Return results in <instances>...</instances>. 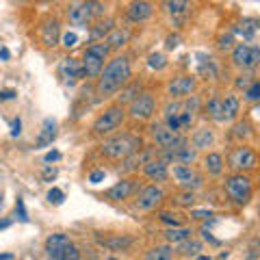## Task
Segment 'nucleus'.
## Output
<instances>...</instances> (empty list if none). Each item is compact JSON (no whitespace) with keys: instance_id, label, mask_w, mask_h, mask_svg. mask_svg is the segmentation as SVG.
I'll use <instances>...</instances> for the list:
<instances>
[{"instance_id":"864d4df0","label":"nucleus","mask_w":260,"mask_h":260,"mask_svg":"<svg viewBox=\"0 0 260 260\" xmlns=\"http://www.w3.org/2000/svg\"><path fill=\"white\" fill-rule=\"evenodd\" d=\"M251 83H249V76H239V80H237V87H249Z\"/></svg>"},{"instance_id":"13d9d810","label":"nucleus","mask_w":260,"mask_h":260,"mask_svg":"<svg viewBox=\"0 0 260 260\" xmlns=\"http://www.w3.org/2000/svg\"><path fill=\"white\" fill-rule=\"evenodd\" d=\"M11 225V219H3V221H0V230H5V228H9Z\"/></svg>"},{"instance_id":"3c124183","label":"nucleus","mask_w":260,"mask_h":260,"mask_svg":"<svg viewBox=\"0 0 260 260\" xmlns=\"http://www.w3.org/2000/svg\"><path fill=\"white\" fill-rule=\"evenodd\" d=\"M59 158H61V154L56 152V150H52V152H48V154H46V158H44V160H46V162H52V160H59Z\"/></svg>"},{"instance_id":"f8f14e48","label":"nucleus","mask_w":260,"mask_h":260,"mask_svg":"<svg viewBox=\"0 0 260 260\" xmlns=\"http://www.w3.org/2000/svg\"><path fill=\"white\" fill-rule=\"evenodd\" d=\"M162 198H165V193H162L158 186H145V189L139 193V200H137V206H139L141 210H152L156 208Z\"/></svg>"},{"instance_id":"393cba45","label":"nucleus","mask_w":260,"mask_h":260,"mask_svg":"<svg viewBox=\"0 0 260 260\" xmlns=\"http://www.w3.org/2000/svg\"><path fill=\"white\" fill-rule=\"evenodd\" d=\"M239 115V98L237 95H228L223 100V117L225 119H234Z\"/></svg>"},{"instance_id":"b1692460","label":"nucleus","mask_w":260,"mask_h":260,"mask_svg":"<svg viewBox=\"0 0 260 260\" xmlns=\"http://www.w3.org/2000/svg\"><path fill=\"white\" fill-rule=\"evenodd\" d=\"M191 230L189 228H172V230L165 232V239L169 243H182V241H189L191 239Z\"/></svg>"},{"instance_id":"09e8293b","label":"nucleus","mask_w":260,"mask_h":260,"mask_svg":"<svg viewBox=\"0 0 260 260\" xmlns=\"http://www.w3.org/2000/svg\"><path fill=\"white\" fill-rule=\"evenodd\" d=\"M15 95H18V93H15L13 89H5V91H0V102H3V100H13Z\"/></svg>"},{"instance_id":"603ef678","label":"nucleus","mask_w":260,"mask_h":260,"mask_svg":"<svg viewBox=\"0 0 260 260\" xmlns=\"http://www.w3.org/2000/svg\"><path fill=\"white\" fill-rule=\"evenodd\" d=\"M202 237H204V241H210V243H213V245H217V243H219V241L213 237V234H210V232L206 230V228H204V230H202Z\"/></svg>"},{"instance_id":"de8ad7c7","label":"nucleus","mask_w":260,"mask_h":260,"mask_svg":"<svg viewBox=\"0 0 260 260\" xmlns=\"http://www.w3.org/2000/svg\"><path fill=\"white\" fill-rule=\"evenodd\" d=\"M54 178H56V169H54V167H46V169H44V180H46V182H52Z\"/></svg>"},{"instance_id":"79ce46f5","label":"nucleus","mask_w":260,"mask_h":260,"mask_svg":"<svg viewBox=\"0 0 260 260\" xmlns=\"http://www.w3.org/2000/svg\"><path fill=\"white\" fill-rule=\"evenodd\" d=\"M76 42H78L76 32H65V35H63V46H65V48H74Z\"/></svg>"},{"instance_id":"c03bdc74","label":"nucleus","mask_w":260,"mask_h":260,"mask_svg":"<svg viewBox=\"0 0 260 260\" xmlns=\"http://www.w3.org/2000/svg\"><path fill=\"white\" fill-rule=\"evenodd\" d=\"M20 135H22V119L15 117L11 121V137H20Z\"/></svg>"},{"instance_id":"2eb2a0df","label":"nucleus","mask_w":260,"mask_h":260,"mask_svg":"<svg viewBox=\"0 0 260 260\" xmlns=\"http://www.w3.org/2000/svg\"><path fill=\"white\" fill-rule=\"evenodd\" d=\"M54 137H56V121L52 117H46L44 119V126H42V133H39L37 141H35V150L50 145L54 141Z\"/></svg>"},{"instance_id":"9d476101","label":"nucleus","mask_w":260,"mask_h":260,"mask_svg":"<svg viewBox=\"0 0 260 260\" xmlns=\"http://www.w3.org/2000/svg\"><path fill=\"white\" fill-rule=\"evenodd\" d=\"M230 167L239 169V172H243V169H254L256 167V154L251 152L249 148L232 150V154H230Z\"/></svg>"},{"instance_id":"c756f323","label":"nucleus","mask_w":260,"mask_h":260,"mask_svg":"<svg viewBox=\"0 0 260 260\" xmlns=\"http://www.w3.org/2000/svg\"><path fill=\"white\" fill-rule=\"evenodd\" d=\"M128 37H130V30H113L109 35V39H107L109 50H111V48H121L128 42Z\"/></svg>"},{"instance_id":"4be33fe9","label":"nucleus","mask_w":260,"mask_h":260,"mask_svg":"<svg viewBox=\"0 0 260 260\" xmlns=\"http://www.w3.org/2000/svg\"><path fill=\"white\" fill-rule=\"evenodd\" d=\"M210 143H213V130L210 128H200L198 133L193 135V148L195 150H206Z\"/></svg>"},{"instance_id":"2f4dec72","label":"nucleus","mask_w":260,"mask_h":260,"mask_svg":"<svg viewBox=\"0 0 260 260\" xmlns=\"http://www.w3.org/2000/svg\"><path fill=\"white\" fill-rule=\"evenodd\" d=\"M78 258H80V251L74 245H70V247H65L63 251H59V254H54L50 260H78Z\"/></svg>"},{"instance_id":"c85d7f7f","label":"nucleus","mask_w":260,"mask_h":260,"mask_svg":"<svg viewBox=\"0 0 260 260\" xmlns=\"http://www.w3.org/2000/svg\"><path fill=\"white\" fill-rule=\"evenodd\" d=\"M206 169H208V172L210 174H213V176H219V174H221L223 172V158H221V154H208V156H206Z\"/></svg>"},{"instance_id":"4c0bfd02","label":"nucleus","mask_w":260,"mask_h":260,"mask_svg":"<svg viewBox=\"0 0 260 260\" xmlns=\"http://www.w3.org/2000/svg\"><path fill=\"white\" fill-rule=\"evenodd\" d=\"M245 98H247V100H251V102L260 100V83H251V85L245 89Z\"/></svg>"},{"instance_id":"bf43d9fd","label":"nucleus","mask_w":260,"mask_h":260,"mask_svg":"<svg viewBox=\"0 0 260 260\" xmlns=\"http://www.w3.org/2000/svg\"><path fill=\"white\" fill-rule=\"evenodd\" d=\"M13 254H0V260H11Z\"/></svg>"},{"instance_id":"7ed1b4c3","label":"nucleus","mask_w":260,"mask_h":260,"mask_svg":"<svg viewBox=\"0 0 260 260\" xmlns=\"http://www.w3.org/2000/svg\"><path fill=\"white\" fill-rule=\"evenodd\" d=\"M109 56V46L107 44H91L83 54V70L85 76H98L100 70L104 68V61Z\"/></svg>"},{"instance_id":"4d7b16f0","label":"nucleus","mask_w":260,"mask_h":260,"mask_svg":"<svg viewBox=\"0 0 260 260\" xmlns=\"http://www.w3.org/2000/svg\"><path fill=\"white\" fill-rule=\"evenodd\" d=\"M9 50H7V48H3V50H0V59H3V61H7V59H9Z\"/></svg>"},{"instance_id":"20e7f679","label":"nucleus","mask_w":260,"mask_h":260,"mask_svg":"<svg viewBox=\"0 0 260 260\" xmlns=\"http://www.w3.org/2000/svg\"><path fill=\"white\" fill-rule=\"evenodd\" d=\"M104 9L100 3H74L68 7V18L76 26H87L93 20V15H100Z\"/></svg>"},{"instance_id":"a19ab883","label":"nucleus","mask_w":260,"mask_h":260,"mask_svg":"<svg viewBox=\"0 0 260 260\" xmlns=\"http://www.w3.org/2000/svg\"><path fill=\"white\" fill-rule=\"evenodd\" d=\"M167 121V128L169 130H174V133H180V115H176V117H165Z\"/></svg>"},{"instance_id":"1a4fd4ad","label":"nucleus","mask_w":260,"mask_h":260,"mask_svg":"<svg viewBox=\"0 0 260 260\" xmlns=\"http://www.w3.org/2000/svg\"><path fill=\"white\" fill-rule=\"evenodd\" d=\"M232 61L237 65H241V68H254V65L260 61V48L239 44L232 52Z\"/></svg>"},{"instance_id":"ea45409f","label":"nucleus","mask_w":260,"mask_h":260,"mask_svg":"<svg viewBox=\"0 0 260 260\" xmlns=\"http://www.w3.org/2000/svg\"><path fill=\"white\" fill-rule=\"evenodd\" d=\"M160 219H162L165 223L174 225V228H180V219H178L176 215H172V213H160Z\"/></svg>"},{"instance_id":"473e14b6","label":"nucleus","mask_w":260,"mask_h":260,"mask_svg":"<svg viewBox=\"0 0 260 260\" xmlns=\"http://www.w3.org/2000/svg\"><path fill=\"white\" fill-rule=\"evenodd\" d=\"M137 98H139V85L133 83L130 87H126L124 91H121V95H119V102H135Z\"/></svg>"},{"instance_id":"aec40b11","label":"nucleus","mask_w":260,"mask_h":260,"mask_svg":"<svg viewBox=\"0 0 260 260\" xmlns=\"http://www.w3.org/2000/svg\"><path fill=\"white\" fill-rule=\"evenodd\" d=\"M152 5L150 3H133L128 7V18L133 20V22H143V20H148L150 15H152Z\"/></svg>"},{"instance_id":"0eeeda50","label":"nucleus","mask_w":260,"mask_h":260,"mask_svg":"<svg viewBox=\"0 0 260 260\" xmlns=\"http://www.w3.org/2000/svg\"><path fill=\"white\" fill-rule=\"evenodd\" d=\"M152 137L162 150H174V148H180L184 143V139L180 135L174 133V130H169L167 126H160V124L152 126Z\"/></svg>"},{"instance_id":"f257e3e1","label":"nucleus","mask_w":260,"mask_h":260,"mask_svg":"<svg viewBox=\"0 0 260 260\" xmlns=\"http://www.w3.org/2000/svg\"><path fill=\"white\" fill-rule=\"evenodd\" d=\"M130 61L128 56H117L113 59L107 68H104L102 76H100V83H98V95L100 98H109L111 93H115L117 89H121L128 78H130Z\"/></svg>"},{"instance_id":"37998d69","label":"nucleus","mask_w":260,"mask_h":260,"mask_svg":"<svg viewBox=\"0 0 260 260\" xmlns=\"http://www.w3.org/2000/svg\"><path fill=\"white\" fill-rule=\"evenodd\" d=\"M191 119H193V113H189V111L180 113V130L189 128V126H191Z\"/></svg>"},{"instance_id":"e2e57ef3","label":"nucleus","mask_w":260,"mask_h":260,"mask_svg":"<svg viewBox=\"0 0 260 260\" xmlns=\"http://www.w3.org/2000/svg\"><path fill=\"white\" fill-rule=\"evenodd\" d=\"M0 204H3V198H0Z\"/></svg>"},{"instance_id":"9b49d317","label":"nucleus","mask_w":260,"mask_h":260,"mask_svg":"<svg viewBox=\"0 0 260 260\" xmlns=\"http://www.w3.org/2000/svg\"><path fill=\"white\" fill-rule=\"evenodd\" d=\"M174 178L180 182V186H184L186 191L198 189V186L202 184V178L186 165H174Z\"/></svg>"},{"instance_id":"ddd939ff","label":"nucleus","mask_w":260,"mask_h":260,"mask_svg":"<svg viewBox=\"0 0 260 260\" xmlns=\"http://www.w3.org/2000/svg\"><path fill=\"white\" fill-rule=\"evenodd\" d=\"M61 76L68 80V83H74L76 78H83L85 76V70H83V61L74 59V56H70V59H63L61 61Z\"/></svg>"},{"instance_id":"7c9ffc66","label":"nucleus","mask_w":260,"mask_h":260,"mask_svg":"<svg viewBox=\"0 0 260 260\" xmlns=\"http://www.w3.org/2000/svg\"><path fill=\"white\" fill-rule=\"evenodd\" d=\"M111 26H113V20H107V22H98L95 24V28L91 30V35H89V39L91 42H98V39H104V35L111 30Z\"/></svg>"},{"instance_id":"4468645a","label":"nucleus","mask_w":260,"mask_h":260,"mask_svg":"<svg viewBox=\"0 0 260 260\" xmlns=\"http://www.w3.org/2000/svg\"><path fill=\"white\" fill-rule=\"evenodd\" d=\"M193 89H195V78L193 76H180L167 87V91L174 98H182V95H189Z\"/></svg>"},{"instance_id":"5fc2aeb1","label":"nucleus","mask_w":260,"mask_h":260,"mask_svg":"<svg viewBox=\"0 0 260 260\" xmlns=\"http://www.w3.org/2000/svg\"><path fill=\"white\" fill-rule=\"evenodd\" d=\"M180 202H182V204H193V193H191V191L184 193L182 198H180Z\"/></svg>"},{"instance_id":"bb28decb","label":"nucleus","mask_w":260,"mask_h":260,"mask_svg":"<svg viewBox=\"0 0 260 260\" xmlns=\"http://www.w3.org/2000/svg\"><path fill=\"white\" fill-rule=\"evenodd\" d=\"M206 111L215 121H223L225 119L223 117V100H219V98H213V100L206 104Z\"/></svg>"},{"instance_id":"f704fd0d","label":"nucleus","mask_w":260,"mask_h":260,"mask_svg":"<svg viewBox=\"0 0 260 260\" xmlns=\"http://www.w3.org/2000/svg\"><path fill=\"white\" fill-rule=\"evenodd\" d=\"M165 9L174 15H180L189 9V3H182V0H176V3H165Z\"/></svg>"},{"instance_id":"39448f33","label":"nucleus","mask_w":260,"mask_h":260,"mask_svg":"<svg viewBox=\"0 0 260 260\" xmlns=\"http://www.w3.org/2000/svg\"><path fill=\"white\" fill-rule=\"evenodd\" d=\"M121 121H124V107H111L109 111H104L93 124L95 135H109L113 133Z\"/></svg>"},{"instance_id":"052dcab7","label":"nucleus","mask_w":260,"mask_h":260,"mask_svg":"<svg viewBox=\"0 0 260 260\" xmlns=\"http://www.w3.org/2000/svg\"><path fill=\"white\" fill-rule=\"evenodd\" d=\"M198 260H213L210 256H198Z\"/></svg>"},{"instance_id":"49530a36","label":"nucleus","mask_w":260,"mask_h":260,"mask_svg":"<svg viewBox=\"0 0 260 260\" xmlns=\"http://www.w3.org/2000/svg\"><path fill=\"white\" fill-rule=\"evenodd\" d=\"M219 48H221V50H230L232 48V35H225V37L219 39Z\"/></svg>"},{"instance_id":"a878e982","label":"nucleus","mask_w":260,"mask_h":260,"mask_svg":"<svg viewBox=\"0 0 260 260\" xmlns=\"http://www.w3.org/2000/svg\"><path fill=\"white\" fill-rule=\"evenodd\" d=\"M174 256V249L169 245H160V247H154L148 251V256H145V260H172Z\"/></svg>"},{"instance_id":"680f3d73","label":"nucleus","mask_w":260,"mask_h":260,"mask_svg":"<svg viewBox=\"0 0 260 260\" xmlns=\"http://www.w3.org/2000/svg\"><path fill=\"white\" fill-rule=\"evenodd\" d=\"M109 260H117V258H109Z\"/></svg>"},{"instance_id":"a18cd8bd","label":"nucleus","mask_w":260,"mask_h":260,"mask_svg":"<svg viewBox=\"0 0 260 260\" xmlns=\"http://www.w3.org/2000/svg\"><path fill=\"white\" fill-rule=\"evenodd\" d=\"M104 176H107V174H104V172H100V169H98V172L89 174V182H91V184H98V182H102V180H104Z\"/></svg>"},{"instance_id":"f03ea898","label":"nucleus","mask_w":260,"mask_h":260,"mask_svg":"<svg viewBox=\"0 0 260 260\" xmlns=\"http://www.w3.org/2000/svg\"><path fill=\"white\" fill-rule=\"evenodd\" d=\"M141 148V139L133 135H119L113 139L102 143V154H107L111 158H130L137 150Z\"/></svg>"},{"instance_id":"58836bf2","label":"nucleus","mask_w":260,"mask_h":260,"mask_svg":"<svg viewBox=\"0 0 260 260\" xmlns=\"http://www.w3.org/2000/svg\"><path fill=\"white\" fill-rule=\"evenodd\" d=\"M15 213H18L20 221H24V223L28 221V213H26V206H24V200L22 198H18V202H15Z\"/></svg>"},{"instance_id":"6e6d98bb","label":"nucleus","mask_w":260,"mask_h":260,"mask_svg":"<svg viewBox=\"0 0 260 260\" xmlns=\"http://www.w3.org/2000/svg\"><path fill=\"white\" fill-rule=\"evenodd\" d=\"M178 46V37H169L167 39V48H176Z\"/></svg>"},{"instance_id":"a211bd4d","label":"nucleus","mask_w":260,"mask_h":260,"mask_svg":"<svg viewBox=\"0 0 260 260\" xmlns=\"http://www.w3.org/2000/svg\"><path fill=\"white\" fill-rule=\"evenodd\" d=\"M42 42L48 48H54L59 44V22L56 20H48L42 26Z\"/></svg>"},{"instance_id":"72a5a7b5","label":"nucleus","mask_w":260,"mask_h":260,"mask_svg":"<svg viewBox=\"0 0 260 260\" xmlns=\"http://www.w3.org/2000/svg\"><path fill=\"white\" fill-rule=\"evenodd\" d=\"M237 30H239L245 39H251V37H254V32H256V22H254V20H243L239 26H237Z\"/></svg>"},{"instance_id":"412c9836","label":"nucleus","mask_w":260,"mask_h":260,"mask_svg":"<svg viewBox=\"0 0 260 260\" xmlns=\"http://www.w3.org/2000/svg\"><path fill=\"white\" fill-rule=\"evenodd\" d=\"M130 191H133V180H121V182H117L115 186H111V189L107 191V198L119 202V200H126L130 195Z\"/></svg>"},{"instance_id":"8fccbe9b","label":"nucleus","mask_w":260,"mask_h":260,"mask_svg":"<svg viewBox=\"0 0 260 260\" xmlns=\"http://www.w3.org/2000/svg\"><path fill=\"white\" fill-rule=\"evenodd\" d=\"M191 217H195V219H206V217H213V215H210V210H193Z\"/></svg>"},{"instance_id":"e433bc0d","label":"nucleus","mask_w":260,"mask_h":260,"mask_svg":"<svg viewBox=\"0 0 260 260\" xmlns=\"http://www.w3.org/2000/svg\"><path fill=\"white\" fill-rule=\"evenodd\" d=\"M63 200H65V193L61 191V189H50L48 191V202H50V204H63Z\"/></svg>"},{"instance_id":"c9c22d12","label":"nucleus","mask_w":260,"mask_h":260,"mask_svg":"<svg viewBox=\"0 0 260 260\" xmlns=\"http://www.w3.org/2000/svg\"><path fill=\"white\" fill-rule=\"evenodd\" d=\"M148 65H150L152 70H162V68H165V65H167V61H165V56H162V54L154 52V54H150Z\"/></svg>"},{"instance_id":"dca6fc26","label":"nucleus","mask_w":260,"mask_h":260,"mask_svg":"<svg viewBox=\"0 0 260 260\" xmlns=\"http://www.w3.org/2000/svg\"><path fill=\"white\" fill-rule=\"evenodd\" d=\"M165 156L172 158L176 165H184V162H193L195 160V148L191 145H180V148H174V150H165Z\"/></svg>"},{"instance_id":"cd10ccee","label":"nucleus","mask_w":260,"mask_h":260,"mask_svg":"<svg viewBox=\"0 0 260 260\" xmlns=\"http://www.w3.org/2000/svg\"><path fill=\"white\" fill-rule=\"evenodd\" d=\"M178 251H180L182 256H195V258H198L200 251H202V243L200 241H193V239L182 241L180 247H178Z\"/></svg>"},{"instance_id":"f3484780","label":"nucleus","mask_w":260,"mask_h":260,"mask_svg":"<svg viewBox=\"0 0 260 260\" xmlns=\"http://www.w3.org/2000/svg\"><path fill=\"white\" fill-rule=\"evenodd\" d=\"M143 172H145V176L152 178V180H156V182L167 180V176H169L165 160H150V162H145Z\"/></svg>"},{"instance_id":"423d86ee","label":"nucleus","mask_w":260,"mask_h":260,"mask_svg":"<svg viewBox=\"0 0 260 260\" xmlns=\"http://www.w3.org/2000/svg\"><path fill=\"white\" fill-rule=\"evenodd\" d=\"M225 191L237 204H245L251 195V180L247 176H232L225 180Z\"/></svg>"},{"instance_id":"6ab92c4d","label":"nucleus","mask_w":260,"mask_h":260,"mask_svg":"<svg viewBox=\"0 0 260 260\" xmlns=\"http://www.w3.org/2000/svg\"><path fill=\"white\" fill-rule=\"evenodd\" d=\"M70 245H72V241L68 234H52V237H48V241H46V251H48V256L52 258L54 254H59V251H63Z\"/></svg>"},{"instance_id":"5701e85b","label":"nucleus","mask_w":260,"mask_h":260,"mask_svg":"<svg viewBox=\"0 0 260 260\" xmlns=\"http://www.w3.org/2000/svg\"><path fill=\"white\" fill-rule=\"evenodd\" d=\"M102 245L113 249V251H121V249H126V247L133 245V239L117 234V237H113V239H102Z\"/></svg>"},{"instance_id":"6e6552de","label":"nucleus","mask_w":260,"mask_h":260,"mask_svg":"<svg viewBox=\"0 0 260 260\" xmlns=\"http://www.w3.org/2000/svg\"><path fill=\"white\" fill-rule=\"evenodd\" d=\"M156 111V100H154L152 93H139V98L130 104V115L137 117V119H150Z\"/></svg>"}]
</instances>
